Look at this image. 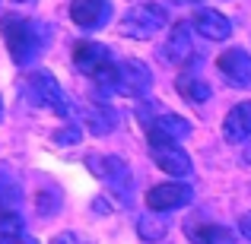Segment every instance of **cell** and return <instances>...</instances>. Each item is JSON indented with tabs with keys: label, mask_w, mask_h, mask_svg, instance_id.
<instances>
[{
	"label": "cell",
	"mask_w": 251,
	"mask_h": 244,
	"mask_svg": "<svg viewBox=\"0 0 251 244\" xmlns=\"http://www.w3.org/2000/svg\"><path fill=\"white\" fill-rule=\"evenodd\" d=\"M150 159L156 162V168L169 171V175H175V177L191 175V155L184 153L172 136L156 133V130H150Z\"/></svg>",
	"instance_id": "obj_3"
},
{
	"label": "cell",
	"mask_w": 251,
	"mask_h": 244,
	"mask_svg": "<svg viewBox=\"0 0 251 244\" xmlns=\"http://www.w3.org/2000/svg\"><path fill=\"white\" fill-rule=\"evenodd\" d=\"M0 117H3V108H0Z\"/></svg>",
	"instance_id": "obj_23"
},
{
	"label": "cell",
	"mask_w": 251,
	"mask_h": 244,
	"mask_svg": "<svg viewBox=\"0 0 251 244\" xmlns=\"http://www.w3.org/2000/svg\"><path fill=\"white\" fill-rule=\"evenodd\" d=\"M223 136L229 143H245L251 136V102H239L223 117Z\"/></svg>",
	"instance_id": "obj_13"
},
{
	"label": "cell",
	"mask_w": 251,
	"mask_h": 244,
	"mask_svg": "<svg viewBox=\"0 0 251 244\" xmlns=\"http://www.w3.org/2000/svg\"><path fill=\"white\" fill-rule=\"evenodd\" d=\"M108 13H111L108 0H70V19L86 32L105 25L108 22Z\"/></svg>",
	"instance_id": "obj_9"
},
{
	"label": "cell",
	"mask_w": 251,
	"mask_h": 244,
	"mask_svg": "<svg viewBox=\"0 0 251 244\" xmlns=\"http://www.w3.org/2000/svg\"><path fill=\"white\" fill-rule=\"evenodd\" d=\"M175 89L181 92V98H188L191 105H203L210 95H213V89H210L207 80H201L197 73H181L175 80Z\"/></svg>",
	"instance_id": "obj_16"
},
{
	"label": "cell",
	"mask_w": 251,
	"mask_h": 244,
	"mask_svg": "<svg viewBox=\"0 0 251 244\" xmlns=\"http://www.w3.org/2000/svg\"><path fill=\"white\" fill-rule=\"evenodd\" d=\"M153 89V73L143 61L137 57H127V61L118 64V92L127 98H143Z\"/></svg>",
	"instance_id": "obj_5"
},
{
	"label": "cell",
	"mask_w": 251,
	"mask_h": 244,
	"mask_svg": "<svg viewBox=\"0 0 251 244\" xmlns=\"http://www.w3.org/2000/svg\"><path fill=\"white\" fill-rule=\"evenodd\" d=\"M6 244H38L35 238H25V235H19V238H13V241H6Z\"/></svg>",
	"instance_id": "obj_22"
},
{
	"label": "cell",
	"mask_w": 251,
	"mask_h": 244,
	"mask_svg": "<svg viewBox=\"0 0 251 244\" xmlns=\"http://www.w3.org/2000/svg\"><path fill=\"white\" fill-rule=\"evenodd\" d=\"M48 244H80V238H76L74 232H57L54 238H51Z\"/></svg>",
	"instance_id": "obj_20"
},
{
	"label": "cell",
	"mask_w": 251,
	"mask_h": 244,
	"mask_svg": "<svg viewBox=\"0 0 251 244\" xmlns=\"http://www.w3.org/2000/svg\"><path fill=\"white\" fill-rule=\"evenodd\" d=\"M108 64H111V51L105 44H99V42H76L74 44V67L80 73H86L89 80L99 70H105Z\"/></svg>",
	"instance_id": "obj_8"
},
{
	"label": "cell",
	"mask_w": 251,
	"mask_h": 244,
	"mask_svg": "<svg viewBox=\"0 0 251 244\" xmlns=\"http://www.w3.org/2000/svg\"><path fill=\"white\" fill-rule=\"evenodd\" d=\"M140 121L147 124V130H156V133H166L172 140H181V136L191 133V124L184 117L172 114V111H159L156 114L153 108H140Z\"/></svg>",
	"instance_id": "obj_10"
},
{
	"label": "cell",
	"mask_w": 251,
	"mask_h": 244,
	"mask_svg": "<svg viewBox=\"0 0 251 244\" xmlns=\"http://www.w3.org/2000/svg\"><path fill=\"white\" fill-rule=\"evenodd\" d=\"M239 232H242V235H245V238L251 241V213H245V216L239 219Z\"/></svg>",
	"instance_id": "obj_21"
},
{
	"label": "cell",
	"mask_w": 251,
	"mask_h": 244,
	"mask_svg": "<svg viewBox=\"0 0 251 244\" xmlns=\"http://www.w3.org/2000/svg\"><path fill=\"white\" fill-rule=\"evenodd\" d=\"M137 232H140V238H147V241H159L162 235H166V222L162 219H140L137 222Z\"/></svg>",
	"instance_id": "obj_18"
},
{
	"label": "cell",
	"mask_w": 251,
	"mask_h": 244,
	"mask_svg": "<svg viewBox=\"0 0 251 244\" xmlns=\"http://www.w3.org/2000/svg\"><path fill=\"white\" fill-rule=\"evenodd\" d=\"M83 121H86V127L92 130L96 136H105V133H111V130L118 127V114H115V108H108V105H86L83 108Z\"/></svg>",
	"instance_id": "obj_15"
},
{
	"label": "cell",
	"mask_w": 251,
	"mask_h": 244,
	"mask_svg": "<svg viewBox=\"0 0 251 244\" xmlns=\"http://www.w3.org/2000/svg\"><path fill=\"white\" fill-rule=\"evenodd\" d=\"M169 25V13L162 3H137L127 10V16L121 19V35H130L137 42H147L156 32H162Z\"/></svg>",
	"instance_id": "obj_2"
},
{
	"label": "cell",
	"mask_w": 251,
	"mask_h": 244,
	"mask_svg": "<svg viewBox=\"0 0 251 244\" xmlns=\"http://www.w3.org/2000/svg\"><path fill=\"white\" fill-rule=\"evenodd\" d=\"M216 67L232 86H248L251 83V54L245 48H226L216 57Z\"/></svg>",
	"instance_id": "obj_7"
},
{
	"label": "cell",
	"mask_w": 251,
	"mask_h": 244,
	"mask_svg": "<svg viewBox=\"0 0 251 244\" xmlns=\"http://www.w3.org/2000/svg\"><path fill=\"white\" fill-rule=\"evenodd\" d=\"M29 98L38 108H48L61 117H70V105L61 92V83H57L48 70H32L29 73Z\"/></svg>",
	"instance_id": "obj_4"
},
{
	"label": "cell",
	"mask_w": 251,
	"mask_h": 244,
	"mask_svg": "<svg viewBox=\"0 0 251 244\" xmlns=\"http://www.w3.org/2000/svg\"><path fill=\"white\" fill-rule=\"evenodd\" d=\"M86 165L92 168V175H99V177H105L108 184H115L121 194L127 190L130 175H127V168H124L121 159H115V155H86Z\"/></svg>",
	"instance_id": "obj_12"
},
{
	"label": "cell",
	"mask_w": 251,
	"mask_h": 244,
	"mask_svg": "<svg viewBox=\"0 0 251 244\" xmlns=\"http://www.w3.org/2000/svg\"><path fill=\"white\" fill-rule=\"evenodd\" d=\"M194 200V190L191 184L181 181H169V184H156V187L147 190V206L153 213H169V209H181Z\"/></svg>",
	"instance_id": "obj_6"
},
{
	"label": "cell",
	"mask_w": 251,
	"mask_h": 244,
	"mask_svg": "<svg viewBox=\"0 0 251 244\" xmlns=\"http://www.w3.org/2000/svg\"><path fill=\"white\" fill-rule=\"evenodd\" d=\"M0 32H3V42L6 48H10V57L16 64H32L38 57V51H42V42H45V32L42 25H35L32 19H23V16H13V13H6L3 19H0Z\"/></svg>",
	"instance_id": "obj_1"
},
{
	"label": "cell",
	"mask_w": 251,
	"mask_h": 244,
	"mask_svg": "<svg viewBox=\"0 0 251 244\" xmlns=\"http://www.w3.org/2000/svg\"><path fill=\"white\" fill-rule=\"evenodd\" d=\"M194 29L201 32L207 42H226L229 35H232V22H229L226 13L220 10H197L194 13Z\"/></svg>",
	"instance_id": "obj_11"
},
{
	"label": "cell",
	"mask_w": 251,
	"mask_h": 244,
	"mask_svg": "<svg viewBox=\"0 0 251 244\" xmlns=\"http://www.w3.org/2000/svg\"><path fill=\"white\" fill-rule=\"evenodd\" d=\"M191 51H194V48H191V29H188L184 22L172 25L166 44H162V54H166V61H172V64H178V67H181V64L191 57Z\"/></svg>",
	"instance_id": "obj_14"
},
{
	"label": "cell",
	"mask_w": 251,
	"mask_h": 244,
	"mask_svg": "<svg viewBox=\"0 0 251 244\" xmlns=\"http://www.w3.org/2000/svg\"><path fill=\"white\" fill-rule=\"evenodd\" d=\"M19 235H25V225H23V219H19V213H13V209H0V244L19 238Z\"/></svg>",
	"instance_id": "obj_17"
},
{
	"label": "cell",
	"mask_w": 251,
	"mask_h": 244,
	"mask_svg": "<svg viewBox=\"0 0 251 244\" xmlns=\"http://www.w3.org/2000/svg\"><path fill=\"white\" fill-rule=\"evenodd\" d=\"M80 140V130L76 127H64V130H54V143H61V146H70V143Z\"/></svg>",
	"instance_id": "obj_19"
}]
</instances>
